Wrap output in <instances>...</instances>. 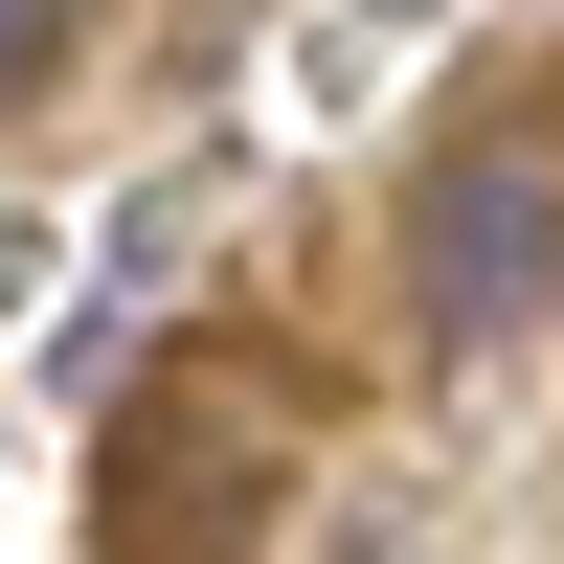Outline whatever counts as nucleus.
Instances as JSON below:
<instances>
[{"mask_svg":"<svg viewBox=\"0 0 564 564\" xmlns=\"http://www.w3.org/2000/svg\"><path fill=\"white\" fill-rule=\"evenodd\" d=\"M520 294H542V181L520 159H452L430 181V339H497Z\"/></svg>","mask_w":564,"mask_h":564,"instance_id":"nucleus-1","label":"nucleus"},{"mask_svg":"<svg viewBox=\"0 0 564 564\" xmlns=\"http://www.w3.org/2000/svg\"><path fill=\"white\" fill-rule=\"evenodd\" d=\"M68 68V0H0V90H45Z\"/></svg>","mask_w":564,"mask_h":564,"instance_id":"nucleus-2","label":"nucleus"}]
</instances>
